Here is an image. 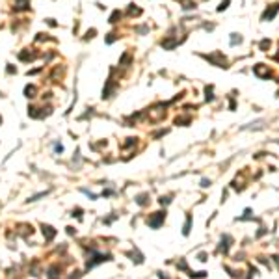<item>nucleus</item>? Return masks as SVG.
<instances>
[{"label": "nucleus", "instance_id": "f257e3e1", "mask_svg": "<svg viewBox=\"0 0 279 279\" xmlns=\"http://www.w3.org/2000/svg\"><path fill=\"white\" fill-rule=\"evenodd\" d=\"M277 9H279V4H274V8L266 9V11L262 13V20H270V19H274L275 13H277Z\"/></svg>", "mask_w": 279, "mask_h": 279}, {"label": "nucleus", "instance_id": "f03ea898", "mask_svg": "<svg viewBox=\"0 0 279 279\" xmlns=\"http://www.w3.org/2000/svg\"><path fill=\"white\" fill-rule=\"evenodd\" d=\"M162 220H164V212H156V216L149 220V225H151V227H158V225L162 223Z\"/></svg>", "mask_w": 279, "mask_h": 279}, {"label": "nucleus", "instance_id": "7ed1b4c3", "mask_svg": "<svg viewBox=\"0 0 279 279\" xmlns=\"http://www.w3.org/2000/svg\"><path fill=\"white\" fill-rule=\"evenodd\" d=\"M192 277H205L207 275V272H196V274H190Z\"/></svg>", "mask_w": 279, "mask_h": 279}, {"label": "nucleus", "instance_id": "20e7f679", "mask_svg": "<svg viewBox=\"0 0 279 279\" xmlns=\"http://www.w3.org/2000/svg\"><path fill=\"white\" fill-rule=\"evenodd\" d=\"M244 218H251V210H249V208L244 210Z\"/></svg>", "mask_w": 279, "mask_h": 279}, {"label": "nucleus", "instance_id": "39448f33", "mask_svg": "<svg viewBox=\"0 0 279 279\" xmlns=\"http://www.w3.org/2000/svg\"><path fill=\"white\" fill-rule=\"evenodd\" d=\"M266 47H270V41H266V39H264V41L261 43V49H266Z\"/></svg>", "mask_w": 279, "mask_h": 279}, {"label": "nucleus", "instance_id": "423d86ee", "mask_svg": "<svg viewBox=\"0 0 279 279\" xmlns=\"http://www.w3.org/2000/svg\"><path fill=\"white\" fill-rule=\"evenodd\" d=\"M201 186H205V188L210 186V180H203V182H201Z\"/></svg>", "mask_w": 279, "mask_h": 279}]
</instances>
